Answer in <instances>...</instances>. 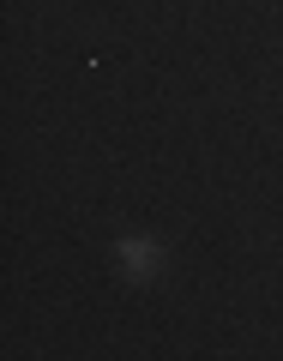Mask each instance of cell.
I'll use <instances>...</instances> for the list:
<instances>
[{"label":"cell","instance_id":"1","mask_svg":"<svg viewBox=\"0 0 283 361\" xmlns=\"http://www.w3.org/2000/svg\"><path fill=\"white\" fill-rule=\"evenodd\" d=\"M121 265H127L133 277H151V265H157V247H151V241H121Z\"/></svg>","mask_w":283,"mask_h":361}]
</instances>
